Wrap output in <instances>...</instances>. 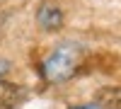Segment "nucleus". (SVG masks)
I'll use <instances>...</instances> for the list:
<instances>
[{
    "label": "nucleus",
    "mask_w": 121,
    "mask_h": 109,
    "mask_svg": "<svg viewBox=\"0 0 121 109\" xmlns=\"http://www.w3.org/2000/svg\"><path fill=\"white\" fill-rule=\"evenodd\" d=\"M80 56H82V51H80L78 44H60L56 51L44 61L46 80H51V83L68 80V78L75 73V68L80 63Z\"/></svg>",
    "instance_id": "1"
},
{
    "label": "nucleus",
    "mask_w": 121,
    "mask_h": 109,
    "mask_svg": "<svg viewBox=\"0 0 121 109\" xmlns=\"http://www.w3.org/2000/svg\"><path fill=\"white\" fill-rule=\"evenodd\" d=\"M27 102V90L0 80V109H19Z\"/></svg>",
    "instance_id": "2"
},
{
    "label": "nucleus",
    "mask_w": 121,
    "mask_h": 109,
    "mask_svg": "<svg viewBox=\"0 0 121 109\" xmlns=\"http://www.w3.org/2000/svg\"><path fill=\"white\" fill-rule=\"evenodd\" d=\"M95 104L99 109H121V87H102L95 95Z\"/></svg>",
    "instance_id": "4"
},
{
    "label": "nucleus",
    "mask_w": 121,
    "mask_h": 109,
    "mask_svg": "<svg viewBox=\"0 0 121 109\" xmlns=\"http://www.w3.org/2000/svg\"><path fill=\"white\" fill-rule=\"evenodd\" d=\"M36 22H39L41 29L53 32V29H58L63 24V12H60V7L53 5V3H44L39 7V12H36Z\"/></svg>",
    "instance_id": "3"
}]
</instances>
